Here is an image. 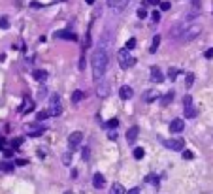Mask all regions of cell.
<instances>
[{"label": "cell", "mask_w": 213, "mask_h": 194, "mask_svg": "<svg viewBox=\"0 0 213 194\" xmlns=\"http://www.w3.org/2000/svg\"><path fill=\"white\" fill-rule=\"evenodd\" d=\"M108 53H106L104 47H98L93 51V55H91V68H93V77L94 81H100L106 70H108Z\"/></svg>", "instance_id": "6da1fadb"}, {"label": "cell", "mask_w": 213, "mask_h": 194, "mask_svg": "<svg viewBox=\"0 0 213 194\" xmlns=\"http://www.w3.org/2000/svg\"><path fill=\"white\" fill-rule=\"evenodd\" d=\"M26 164H28L26 159H17V160H15V166H26Z\"/></svg>", "instance_id": "74e56055"}, {"label": "cell", "mask_w": 213, "mask_h": 194, "mask_svg": "<svg viewBox=\"0 0 213 194\" xmlns=\"http://www.w3.org/2000/svg\"><path fill=\"white\" fill-rule=\"evenodd\" d=\"M183 104H185V107H189L190 104H193V96H189V94H187L185 100H183Z\"/></svg>", "instance_id": "f35d334b"}, {"label": "cell", "mask_w": 213, "mask_h": 194, "mask_svg": "<svg viewBox=\"0 0 213 194\" xmlns=\"http://www.w3.org/2000/svg\"><path fill=\"white\" fill-rule=\"evenodd\" d=\"M96 94L100 96V98H106L110 94V85L106 83V81H98V87H96Z\"/></svg>", "instance_id": "8fae6325"}, {"label": "cell", "mask_w": 213, "mask_h": 194, "mask_svg": "<svg viewBox=\"0 0 213 194\" xmlns=\"http://www.w3.org/2000/svg\"><path fill=\"white\" fill-rule=\"evenodd\" d=\"M89 155H91V149L85 147V149H83V160H89Z\"/></svg>", "instance_id": "ab89813d"}, {"label": "cell", "mask_w": 213, "mask_h": 194, "mask_svg": "<svg viewBox=\"0 0 213 194\" xmlns=\"http://www.w3.org/2000/svg\"><path fill=\"white\" fill-rule=\"evenodd\" d=\"M132 94H134V91H132V87H128V85H123V87L119 89V96L123 100H130Z\"/></svg>", "instance_id": "4fadbf2b"}, {"label": "cell", "mask_w": 213, "mask_h": 194, "mask_svg": "<svg viewBox=\"0 0 213 194\" xmlns=\"http://www.w3.org/2000/svg\"><path fill=\"white\" fill-rule=\"evenodd\" d=\"M21 143H23V140H21V138H15V140L11 141V145H13V147H19Z\"/></svg>", "instance_id": "b9f144b4"}, {"label": "cell", "mask_w": 213, "mask_h": 194, "mask_svg": "<svg viewBox=\"0 0 213 194\" xmlns=\"http://www.w3.org/2000/svg\"><path fill=\"white\" fill-rule=\"evenodd\" d=\"M4 156H6V159H11V156H13V151H11V149H6V151H4Z\"/></svg>", "instance_id": "ee69618b"}, {"label": "cell", "mask_w": 213, "mask_h": 194, "mask_svg": "<svg viewBox=\"0 0 213 194\" xmlns=\"http://www.w3.org/2000/svg\"><path fill=\"white\" fill-rule=\"evenodd\" d=\"M117 125H119V121H117V119H110L108 123L104 125V128H110V130H111V128H117Z\"/></svg>", "instance_id": "83f0119b"}, {"label": "cell", "mask_w": 213, "mask_h": 194, "mask_svg": "<svg viewBox=\"0 0 213 194\" xmlns=\"http://www.w3.org/2000/svg\"><path fill=\"white\" fill-rule=\"evenodd\" d=\"M81 140H83V134H81L79 130L72 132V134L68 136V145H70V149H76V147H79V145H81Z\"/></svg>", "instance_id": "8992f818"}, {"label": "cell", "mask_w": 213, "mask_h": 194, "mask_svg": "<svg viewBox=\"0 0 213 194\" xmlns=\"http://www.w3.org/2000/svg\"><path fill=\"white\" fill-rule=\"evenodd\" d=\"M162 141V145L168 147V149H172V151H183L185 149V140H181V138H172V140H160Z\"/></svg>", "instance_id": "5b68a950"}, {"label": "cell", "mask_w": 213, "mask_h": 194, "mask_svg": "<svg viewBox=\"0 0 213 194\" xmlns=\"http://www.w3.org/2000/svg\"><path fill=\"white\" fill-rule=\"evenodd\" d=\"M62 162H64L66 166H68L70 162H72V153H70V151H68V153H64V155H62Z\"/></svg>", "instance_id": "4dcf8cb0"}, {"label": "cell", "mask_w": 213, "mask_h": 194, "mask_svg": "<svg viewBox=\"0 0 213 194\" xmlns=\"http://www.w3.org/2000/svg\"><path fill=\"white\" fill-rule=\"evenodd\" d=\"M126 49H128V51H130V49H134V47H136V38H130L128 42H126V45H125Z\"/></svg>", "instance_id": "d6a6232c"}, {"label": "cell", "mask_w": 213, "mask_h": 194, "mask_svg": "<svg viewBox=\"0 0 213 194\" xmlns=\"http://www.w3.org/2000/svg\"><path fill=\"white\" fill-rule=\"evenodd\" d=\"M185 117H187V119H194V117H196V109H194L193 106L185 107Z\"/></svg>", "instance_id": "603a6c76"}, {"label": "cell", "mask_w": 213, "mask_h": 194, "mask_svg": "<svg viewBox=\"0 0 213 194\" xmlns=\"http://www.w3.org/2000/svg\"><path fill=\"white\" fill-rule=\"evenodd\" d=\"M200 32H202V25L185 26V30L181 32V42H190V40H194L196 36H200Z\"/></svg>", "instance_id": "3957f363"}, {"label": "cell", "mask_w": 213, "mask_h": 194, "mask_svg": "<svg viewBox=\"0 0 213 194\" xmlns=\"http://www.w3.org/2000/svg\"><path fill=\"white\" fill-rule=\"evenodd\" d=\"M32 77H34V79H36V81H45L47 79V72L45 70H34L32 72Z\"/></svg>", "instance_id": "ac0fdd59"}, {"label": "cell", "mask_w": 213, "mask_h": 194, "mask_svg": "<svg viewBox=\"0 0 213 194\" xmlns=\"http://www.w3.org/2000/svg\"><path fill=\"white\" fill-rule=\"evenodd\" d=\"M110 194H126V192H125V186H123V185L115 183V185H111V189H110Z\"/></svg>", "instance_id": "d6986e66"}, {"label": "cell", "mask_w": 213, "mask_h": 194, "mask_svg": "<svg viewBox=\"0 0 213 194\" xmlns=\"http://www.w3.org/2000/svg\"><path fill=\"white\" fill-rule=\"evenodd\" d=\"M47 117H51V113H49L47 109H45V111H38V113H36V119H38V121H45Z\"/></svg>", "instance_id": "4316f807"}, {"label": "cell", "mask_w": 213, "mask_h": 194, "mask_svg": "<svg viewBox=\"0 0 213 194\" xmlns=\"http://www.w3.org/2000/svg\"><path fill=\"white\" fill-rule=\"evenodd\" d=\"M93 185H94V189H104V185H106V179H104V175L96 171V174L93 175Z\"/></svg>", "instance_id": "5bb4252c"}, {"label": "cell", "mask_w": 213, "mask_h": 194, "mask_svg": "<svg viewBox=\"0 0 213 194\" xmlns=\"http://www.w3.org/2000/svg\"><path fill=\"white\" fill-rule=\"evenodd\" d=\"M117 60H119V66L123 68V70H128L132 64H136V59H132L130 53H128V49L123 47V49H119L117 51Z\"/></svg>", "instance_id": "7a4b0ae2"}, {"label": "cell", "mask_w": 213, "mask_h": 194, "mask_svg": "<svg viewBox=\"0 0 213 194\" xmlns=\"http://www.w3.org/2000/svg\"><path fill=\"white\" fill-rule=\"evenodd\" d=\"M177 74H179V70H177V68H170L168 70V75L172 77V79H174V77H177Z\"/></svg>", "instance_id": "e575fe53"}, {"label": "cell", "mask_w": 213, "mask_h": 194, "mask_svg": "<svg viewBox=\"0 0 213 194\" xmlns=\"http://www.w3.org/2000/svg\"><path fill=\"white\" fill-rule=\"evenodd\" d=\"M0 170H4V171H13L15 170V164H11V162H0Z\"/></svg>", "instance_id": "44dd1931"}, {"label": "cell", "mask_w": 213, "mask_h": 194, "mask_svg": "<svg viewBox=\"0 0 213 194\" xmlns=\"http://www.w3.org/2000/svg\"><path fill=\"white\" fill-rule=\"evenodd\" d=\"M59 40H68V42H77V34L74 32H70V30H59L55 34Z\"/></svg>", "instance_id": "30bf717a"}, {"label": "cell", "mask_w": 213, "mask_h": 194, "mask_svg": "<svg viewBox=\"0 0 213 194\" xmlns=\"http://www.w3.org/2000/svg\"><path fill=\"white\" fill-rule=\"evenodd\" d=\"M132 155H134V159H136V160H141V159H144V155H145V151L141 149V147H136Z\"/></svg>", "instance_id": "d4e9b609"}, {"label": "cell", "mask_w": 213, "mask_h": 194, "mask_svg": "<svg viewBox=\"0 0 213 194\" xmlns=\"http://www.w3.org/2000/svg\"><path fill=\"white\" fill-rule=\"evenodd\" d=\"M44 130H45V128L42 125H28L26 126V134L30 136V138H38V136L44 134Z\"/></svg>", "instance_id": "52a82bcc"}, {"label": "cell", "mask_w": 213, "mask_h": 194, "mask_svg": "<svg viewBox=\"0 0 213 194\" xmlns=\"http://www.w3.org/2000/svg\"><path fill=\"white\" fill-rule=\"evenodd\" d=\"M145 4H160V0H145Z\"/></svg>", "instance_id": "bcb514c9"}, {"label": "cell", "mask_w": 213, "mask_h": 194, "mask_svg": "<svg viewBox=\"0 0 213 194\" xmlns=\"http://www.w3.org/2000/svg\"><path fill=\"white\" fill-rule=\"evenodd\" d=\"M204 57H205V59H213V47H211V49H208V51L204 53Z\"/></svg>", "instance_id": "7bdbcfd3"}, {"label": "cell", "mask_w": 213, "mask_h": 194, "mask_svg": "<svg viewBox=\"0 0 213 194\" xmlns=\"http://www.w3.org/2000/svg\"><path fill=\"white\" fill-rule=\"evenodd\" d=\"M185 85H187L189 89H190V87H193V85H194V74H187V79H185Z\"/></svg>", "instance_id": "f1b7e54d"}, {"label": "cell", "mask_w": 213, "mask_h": 194, "mask_svg": "<svg viewBox=\"0 0 213 194\" xmlns=\"http://www.w3.org/2000/svg\"><path fill=\"white\" fill-rule=\"evenodd\" d=\"M145 181H147V183H153V185H157V186H159V177H157V175H147V177H145Z\"/></svg>", "instance_id": "1f68e13d"}, {"label": "cell", "mask_w": 213, "mask_h": 194, "mask_svg": "<svg viewBox=\"0 0 213 194\" xmlns=\"http://www.w3.org/2000/svg\"><path fill=\"white\" fill-rule=\"evenodd\" d=\"M32 107H34V102L28 96H25V100H23V106L19 107V113L21 115H26L28 111H32Z\"/></svg>", "instance_id": "7c38bea8"}, {"label": "cell", "mask_w": 213, "mask_h": 194, "mask_svg": "<svg viewBox=\"0 0 213 194\" xmlns=\"http://www.w3.org/2000/svg\"><path fill=\"white\" fill-rule=\"evenodd\" d=\"M126 2H128V0H108V6L113 8V10H121V8L126 6Z\"/></svg>", "instance_id": "e0dca14e"}, {"label": "cell", "mask_w": 213, "mask_h": 194, "mask_svg": "<svg viewBox=\"0 0 213 194\" xmlns=\"http://www.w3.org/2000/svg\"><path fill=\"white\" fill-rule=\"evenodd\" d=\"M138 134H140V128H138V126L128 128V130H126V141H128V143H134V140L138 138Z\"/></svg>", "instance_id": "9a60e30c"}, {"label": "cell", "mask_w": 213, "mask_h": 194, "mask_svg": "<svg viewBox=\"0 0 213 194\" xmlns=\"http://www.w3.org/2000/svg\"><path fill=\"white\" fill-rule=\"evenodd\" d=\"M170 6H172V4H170L168 0H164V2H160V10H162V11H168V10H170Z\"/></svg>", "instance_id": "d590c367"}, {"label": "cell", "mask_w": 213, "mask_h": 194, "mask_svg": "<svg viewBox=\"0 0 213 194\" xmlns=\"http://www.w3.org/2000/svg\"><path fill=\"white\" fill-rule=\"evenodd\" d=\"M0 28H2V30L10 28V19H8V17H2V19H0Z\"/></svg>", "instance_id": "f546056e"}, {"label": "cell", "mask_w": 213, "mask_h": 194, "mask_svg": "<svg viewBox=\"0 0 213 194\" xmlns=\"http://www.w3.org/2000/svg\"><path fill=\"white\" fill-rule=\"evenodd\" d=\"M77 68H79L81 72H83L85 68H87V59H85V51H83V55L79 57V64H77Z\"/></svg>", "instance_id": "484cf974"}, {"label": "cell", "mask_w": 213, "mask_h": 194, "mask_svg": "<svg viewBox=\"0 0 213 194\" xmlns=\"http://www.w3.org/2000/svg\"><path fill=\"white\" fill-rule=\"evenodd\" d=\"M30 6H32V8H40L42 4H40V2H30Z\"/></svg>", "instance_id": "7dc6e473"}, {"label": "cell", "mask_w": 213, "mask_h": 194, "mask_svg": "<svg viewBox=\"0 0 213 194\" xmlns=\"http://www.w3.org/2000/svg\"><path fill=\"white\" fill-rule=\"evenodd\" d=\"M126 194H140V189H136V186H134V189H130Z\"/></svg>", "instance_id": "f6af8a7d"}, {"label": "cell", "mask_w": 213, "mask_h": 194, "mask_svg": "<svg viewBox=\"0 0 213 194\" xmlns=\"http://www.w3.org/2000/svg\"><path fill=\"white\" fill-rule=\"evenodd\" d=\"M193 151H189V149H183V159H187V160H190V159H193Z\"/></svg>", "instance_id": "836d02e7"}, {"label": "cell", "mask_w": 213, "mask_h": 194, "mask_svg": "<svg viewBox=\"0 0 213 194\" xmlns=\"http://www.w3.org/2000/svg\"><path fill=\"white\" fill-rule=\"evenodd\" d=\"M151 17H153L155 23H159V21H160V13H159V11H153V15H151Z\"/></svg>", "instance_id": "60d3db41"}, {"label": "cell", "mask_w": 213, "mask_h": 194, "mask_svg": "<svg viewBox=\"0 0 213 194\" xmlns=\"http://www.w3.org/2000/svg\"><path fill=\"white\" fill-rule=\"evenodd\" d=\"M0 149H4V141L2 140H0Z\"/></svg>", "instance_id": "681fc988"}, {"label": "cell", "mask_w": 213, "mask_h": 194, "mask_svg": "<svg viewBox=\"0 0 213 194\" xmlns=\"http://www.w3.org/2000/svg\"><path fill=\"white\" fill-rule=\"evenodd\" d=\"M81 100H83V92L81 91H74L72 92V102L77 104V102H81Z\"/></svg>", "instance_id": "cb8c5ba5"}, {"label": "cell", "mask_w": 213, "mask_h": 194, "mask_svg": "<svg viewBox=\"0 0 213 194\" xmlns=\"http://www.w3.org/2000/svg\"><path fill=\"white\" fill-rule=\"evenodd\" d=\"M149 75H151V81H155V83H162V81H164V74H162V70L159 66H153L151 72H149Z\"/></svg>", "instance_id": "ba28073f"}, {"label": "cell", "mask_w": 213, "mask_h": 194, "mask_svg": "<svg viewBox=\"0 0 213 194\" xmlns=\"http://www.w3.org/2000/svg\"><path fill=\"white\" fill-rule=\"evenodd\" d=\"M138 17H140V19H145V17H147V10H145V8H140V10H138Z\"/></svg>", "instance_id": "8d00e7d4"}, {"label": "cell", "mask_w": 213, "mask_h": 194, "mask_svg": "<svg viewBox=\"0 0 213 194\" xmlns=\"http://www.w3.org/2000/svg\"><path fill=\"white\" fill-rule=\"evenodd\" d=\"M85 2H87L89 6H93V4H94V0H85Z\"/></svg>", "instance_id": "c3c4849f"}, {"label": "cell", "mask_w": 213, "mask_h": 194, "mask_svg": "<svg viewBox=\"0 0 213 194\" xmlns=\"http://www.w3.org/2000/svg\"><path fill=\"white\" fill-rule=\"evenodd\" d=\"M49 113H51V117H59L62 113V106H60V96L59 94H51L49 98Z\"/></svg>", "instance_id": "277c9868"}, {"label": "cell", "mask_w": 213, "mask_h": 194, "mask_svg": "<svg viewBox=\"0 0 213 194\" xmlns=\"http://www.w3.org/2000/svg\"><path fill=\"white\" fill-rule=\"evenodd\" d=\"M183 128H185V123H183L181 119H174L172 123H170V132L172 134H181Z\"/></svg>", "instance_id": "9c48e42d"}, {"label": "cell", "mask_w": 213, "mask_h": 194, "mask_svg": "<svg viewBox=\"0 0 213 194\" xmlns=\"http://www.w3.org/2000/svg\"><path fill=\"white\" fill-rule=\"evenodd\" d=\"M172 100H174V92L170 91L168 94H164V96L160 98V104H162V106H168V104H172Z\"/></svg>", "instance_id": "ffe728a7"}, {"label": "cell", "mask_w": 213, "mask_h": 194, "mask_svg": "<svg viewBox=\"0 0 213 194\" xmlns=\"http://www.w3.org/2000/svg\"><path fill=\"white\" fill-rule=\"evenodd\" d=\"M159 45H160V34H155L153 36V42H151V47H149V53L155 55L159 51Z\"/></svg>", "instance_id": "2e32d148"}, {"label": "cell", "mask_w": 213, "mask_h": 194, "mask_svg": "<svg viewBox=\"0 0 213 194\" xmlns=\"http://www.w3.org/2000/svg\"><path fill=\"white\" fill-rule=\"evenodd\" d=\"M144 100H145V102H155V100H157V92H155V91H147Z\"/></svg>", "instance_id": "7402d4cb"}]
</instances>
